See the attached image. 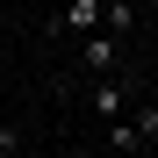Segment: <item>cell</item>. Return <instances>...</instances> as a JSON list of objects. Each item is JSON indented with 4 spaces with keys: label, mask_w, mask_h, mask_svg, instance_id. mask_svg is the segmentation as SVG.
<instances>
[{
    "label": "cell",
    "mask_w": 158,
    "mask_h": 158,
    "mask_svg": "<svg viewBox=\"0 0 158 158\" xmlns=\"http://www.w3.org/2000/svg\"><path fill=\"white\" fill-rule=\"evenodd\" d=\"M79 65H86V72H122L129 50H122L115 29H86V36H79Z\"/></svg>",
    "instance_id": "cell-1"
},
{
    "label": "cell",
    "mask_w": 158,
    "mask_h": 158,
    "mask_svg": "<svg viewBox=\"0 0 158 158\" xmlns=\"http://www.w3.org/2000/svg\"><path fill=\"white\" fill-rule=\"evenodd\" d=\"M86 29H101V0H65L58 22H43V36H86Z\"/></svg>",
    "instance_id": "cell-2"
},
{
    "label": "cell",
    "mask_w": 158,
    "mask_h": 158,
    "mask_svg": "<svg viewBox=\"0 0 158 158\" xmlns=\"http://www.w3.org/2000/svg\"><path fill=\"white\" fill-rule=\"evenodd\" d=\"M86 108L108 122V115H129V79H115V72H94V94H86Z\"/></svg>",
    "instance_id": "cell-3"
},
{
    "label": "cell",
    "mask_w": 158,
    "mask_h": 158,
    "mask_svg": "<svg viewBox=\"0 0 158 158\" xmlns=\"http://www.w3.org/2000/svg\"><path fill=\"white\" fill-rule=\"evenodd\" d=\"M101 144H108V151H151L144 129H137V115H108V122H101Z\"/></svg>",
    "instance_id": "cell-4"
},
{
    "label": "cell",
    "mask_w": 158,
    "mask_h": 158,
    "mask_svg": "<svg viewBox=\"0 0 158 158\" xmlns=\"http://www.w3.org/2000/svg\"><path fill=\"white\" fill-rule=\"evenodd\" d=\"M101 29H115L122 43L144 29V15H137V0H101Z\"/></svg>",
    "instance_id": "cell-5"
},
{
    "label": "cell",
    "mask_w": 158,
    "mask_h": 158,
    "mask_svg": "<svg viewBox=\"0 0 158 158\" xmlns=\"http://www.w3.org/2000/svg\"><path fill=\"white\" fill-rule=\"evenodd\" d=\"M129 115H137V129H144V144H158V101H129Z\"/></svg>",
    "instance_id": "cell-6"
},
{
    "label": "cell",
    "mask_w": 158,
    "mask_h": 158,
    "mask_svg": "<svg viewBox=\"0 0 158 158\" xmlns=\"http://www.w3.org/2000/svg\"><path fill=\"white\" fill-rule=\"evenodd\" d=\"M15 151H22V129L7 122V129H0V158H15Z\"/></svg>",
    "instance_id": "cell-7"
}]
</instances>
